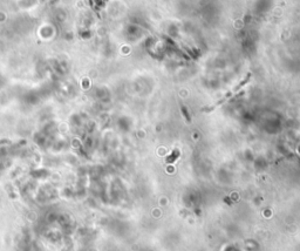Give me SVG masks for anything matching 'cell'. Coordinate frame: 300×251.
<instances>
[{
    "label": "cell",
    "mask_w": 300,
    "mask_h": 251,
    "mask_svg": "<svg viewBox=\"0 0 300 251\" xmlns=\"http://www.w3.org/2000/svg\"><path fill=\"white\" fill-rule=\"evenodd\" d=\"M178 156H179V152H178V150H175V152H173V153H172V154H171V155L167 158V163H172L173 161H176V160H177V157Z\"/></svg>",
    "instance_id": "6da1fadb"
}]
</instances>
